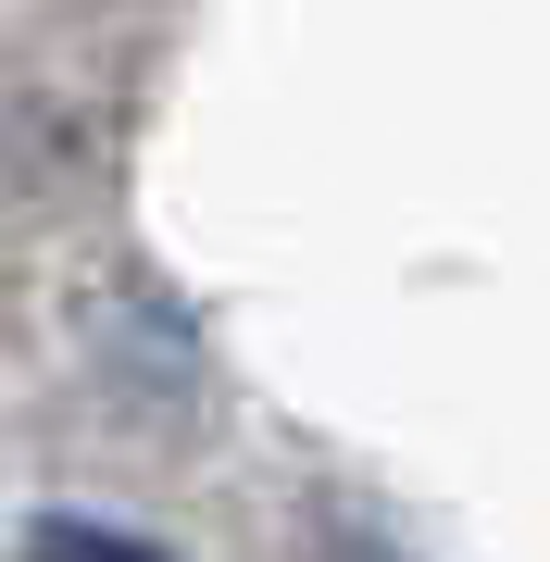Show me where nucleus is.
Listing matches in <instances>:
<instances>
[{
	"instance_id": "nucleus-1",
	"label": "nucleus",
	"mask_w": 550,
	"mask_h": 562,
	"mask_svg": "<svg viewBox=\"0 0 550 562\" xmlns=\"http://www.w3.org/2000/svg\"><path fill=\"white\" fill-rule=\"evenodd\" d=\"M38 562H164V550L125 538V525H76V513H50V525H38Z\"/></svg>"
}]
</instances>
